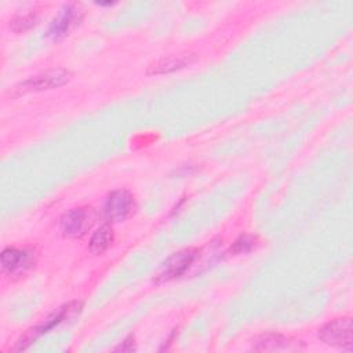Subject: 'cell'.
<instances>
[{"instance_id": "14", "label": "cell", "mask_w": 353, "mask_h": 353, "mask_svg": "<svg viewBox=\"0 0 353 353\" xmlns=\"http://www.w3.org/2000/svg\"><path fill=\"white\" fill-rule=\"evenodd\" d=\"M132 342H134V339H132V336H130L128 339H125V341L123 342V345H120L119 347H116V350H121V352H131V350H134V345H132Z\"/></svg>"}, {"instance_id": "5", "label": "cell", "mask_w": 353, "mask_h": 353, "mask_svg": "<svg viewBox=\"0 0 353 353\" xmlns=\"http://www.w3.org/2000/svg\"><path fill=\"white\" fill-rule=\"evenodd\" d=\"M197 256V250L186 248L172 254L164 263L159 274L156 276V283H165L182 276L189 266L194 262Z\"/></svg>"}, {"instance_id": "9", "label": "cell", "mask_w": 353, "mask_h": 353, "mask_svg": "<svg viewBox=\"0 0 353 353\" xmlns=\"http://www.w3.org/2000/svg\"><path fill=\"white\" fill-rule=\"evenodd\" d=\"M255 350L276 352V350H295L299 349L296 342H291L288 338L279 334H266L259 336L254 343Z\"/></svg>"}, {"instance_id": "1", "label": "cell", "mask_w": 353, "mask_h": 353, "mask_svg": "<svg viewBox=\"0 0 353 353\" xmlns=\"http://www.w3.org/2000/svg\"><path fill=\"white\" fill-rule=\"evenodd\" d=\"M319 338L328 346L352 350L353 325L350 317H341L328 321L319 330Z\"/></svg>"}, {"instance_id": "11", "label": "cell", "mask_w": 353, "mask_h": 353, "mask_svg": "<svg viewBox=\"0 0 353 353\" xmlns=\"http://www.w3.org/2000/svg\"><path fill=\"white\" fill-rule=\"evenodd\" d=\"M113 241V230L109 225H102L98 228L90 240V251L95 255L105 252Z\"/></svg>"}, {"instance_id": "4", "label": "cell", "mask_w": 353, "mask_h": 353, "mask_svg": "<svg viewBox=\"0 0 353 353\" xmlns=\"http://www.w3.org/2000/svg\"><path fill=\"white\" fill-rule=\"evenodd\" d=\"M70 72L65 69H52L47 70L44 73L32 76L22 81L15 90L19 94L23 92H32V91H43V90H51L63 85L70 79Z\"/></svg>"}, {"instance_id": "6", "label": "cell", "mask_w": 353, "mask_h": 353, "mask_svg": "<svg viewBox=\"0 0 353 353\" xmlns=\"http://www.w3.org/2000/svg\"><path fill=\"white\" fill-rule=\"evenodd\" d=\"M134 208V197L128 190H113L105 200L103 214L108 221L120 222L124 221Z\"/></svg>"}, {"instance_id": "8", "label": "cell", "mask_w": 353, "mask_h": 353, "mask_svg": "<svg viewBox=\"0 0 353 353\" xmlns=\"http://www.w3.org/2000/svg\"><path fill=\"white\" fill-rule=\"evenodd\" d=\"M33 265V255L29 251L18 248H6L1 252V269L6 273L15 274Z\"/></svg>"}, {"instance_id": "3", "label": "cell", "mask_w": 353, "mask_h": 353, "mask_svg": "<svg viewBox=\"0 0 353 353\" xmlns=\"http://www.w3.org/2000/svg\"><path fill=\"white\" fill-rule=\"evenodd\" d=\"M94 223V212L91 208H72L61 216V232L66 237H81Z\"/></svg>"}, {"instance_id": "2", "label": "cell", "mask_w": 353, "mask_h": 353, "mask_svg": "<svg viewBox=\"0 0 353 353\" xmlns=\"http://www.w3.org/2000/svg\"><path fill=\"white\" fill-rule=\"evenodd\" d=\"M81 309V302H73V303H69L63 307H61L57 313H54L52 316H50L48 319H46L41 324L28 330L17 342L14 350H25L28 349L40 335L46 334L48 330H51L52 327H55L57 324H59L61 321H63L66 317L69 316H73L74 313H79Z\"/></svg>"}, {"instance_id": "10", "label": "cell", "mask_w": 353, "mask_h": 353, "mask_svg": "<svg viewBox=\"0 0 353 353\" xmlns=\"http://www.w3.org/2000/svg\"><path fill=\"white\" fill-rule=\"evenodd\" d=\"M194 61L193 54H178V55H171L168 58H163L157 61L156 63L150 65L148 73L149 74H160V73H170L178 69L185 68L186 65L192 63Z\"/></svg>"}, {"instance_id": "12", "label": "cell", "mask_w": 353, "mask_h": 353, "mask_svg": "<svg viewBox=\"0 0 353 353\" xmlns=\"http://www.w3.org/2000/svg\"><path fill=\"white\" fill-rule=\"evenodd\" d=\"M255 244V240L250 236H241L240 239H237L233 244V247L230 248V251L233 254H241V252H248Z\"/></svg>"}, {"instance_id": "13", "label": "cell", "mask_w": 353, "mask_h": 353, "mask_svg": "<svg viewBox=\"0 0 353 353\" xmlns=\"http://www.w3.org/2000/svg\"><path fill=\"white\" fill-rule=\"evenodd\" d=\"M34 21H36V18L33 14H26V15L18 17L12 21V29L15 32H21V30L23 32V30L32 28L34 25Z\"/></svg>"}, {"instance_id": "7", "label": "cell", "mask_w": 353, "mask_h": 353, "mask_svg": "<svg viewBox=\"0 0 353 353\" xmlns=\"http://www.w3.org/2000/svg\"><path fill=\"white\" fill-rule=\"evenodd\" d=\"M81 19L80 11L73 4H66L54 18L48 28V36L52 40H59L69 33V30Z\"/></svg>"}]
</instances>
